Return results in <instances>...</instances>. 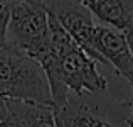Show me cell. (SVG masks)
Returning a JSON list of instances; mask_svg holds the SVG:
<instances>
[{
    "instance_id": "cell-1",
    "label": "cell",
    "mask_w": 133,
    "mask_h": 127,
    "mask_svg": "<svg viewBox=\"0 0 133 127\" xmlns=\"http://www.w3.org/2000/svg\"><path fill=\"white\" fill-rule=\"evenodd\" d=\"M34 61L44 73L54 108L68 102L69 91L91 95L108 88L106 78L96 68V61L69 37L52 15H49L47 41Z\"/></svg>"
},
{
    "instance_id": "cell-2",
    "label": "cell",
    "mask_w": 133,
    "mask_h": 127,
    "mask_svg": "<svg viewBox=\"0 0 133 127\" xmlns=\"http://www.w3.org/2000/svg\"><path fill=\"white\" fill-rule=\"evenodd\" d=\"M0 97L52 105L39 65L9 48L0 49Z\"/></svg>"
},
{
    "instance_id": "cell-3",
    "label": "cell",
    "mask_w": 133,
    "mask_h": 127,
    "mask_svg": "<svg viewBox=\"0 0 133 127\" xmlns=\"http://www.w3.org/2000/svg\"><path fill=\"white\" fill-rule=\"evenodd\" d=\"M49 34V14L42 0H14L7 27L9 49L30 59L42 51Z\"/></svg>"
},
{
    "instance_id": "cell-4",
    "label": "cell",
    "mask_w": 133,
    "mask_h": 127,
    "mask_svg": "<svg viewBox=\"0 0 133 127\" xmlns=\"http://www.w3.org/2000/svg\"><path fill=\"white\" fill-rule=\"evenodd\" d=\"M91 48H93L94 61H99L113 68L116 75L125 78L133 88V58L127 37L121 31L98 24L93 34Z\"/></svg>"
},
{
    "instance_id": "cell-5",
    "label": "cell",
    "mask_w": 133,
    "mask_h": 127,
    "mask_svg": "<svg viewBox=\"0 0 133 127\" xmlns=\"http://www.w3.org/2000/svg\"><path fill=\"white\" fill-rule=\"evenodd\" d=\"M54 112L57 127H128L125 120L111 119L88 95H69L68 102Z\"/></svg>"
},
{
    "instance_id": "cell-6",
    "label": "cell",
    "mask_w": 133,
    "mask_h": 127,
    "mask_svg": "<svg viewBox=\"0 0 133 127\" xmlns=\"http://www.w3.org/2000/svg\"><path fill=\"white\" fill-rule=\"evenodd\" d=\"M0 122L14 127H57L52 105L0 97Z\"/></svg>"
},
{
    "instance_id": "cell-7",
    "label": "cell",
    "mask_w": 133,
    "mask_h": 127,
    "mask_svg": "<svg viewBox=\"0 0 133 127\" xmlns=\"http://www.w3.org/2000/svg\"><path fill=\"white\" fill-rule=\"evenodd\" d=\"M89 14H94L103 26L125 32L133 29V0H76Z\"/></svg>"
},
{
    "instance_id": "cell-8",
    "label": "cell",
    "mask_w": 133,
    "mask_h": 127,
    "mask_svg": "<svg viewBox=\"0 0 133 127\" xmlns=\"http://www.w3.org/2000/svg\"><path fill=\"white\" fill-rule=\"evenodd\" d=\"M12 2L14 0H0V49L9 48V44H7V27H9Z\"/></svg>"
},
{
    "instance_id": "cell-9",
    "label": "cell",
    "mask_w": 133,
    "mask_h": 127,
    "mask_svg": "<svg viewBox=\"0 0 133 127\" xmlns=\"http://www.w3.org/2000/svg\"><path fill=\"white\" fill-rule=\"evenodd\" d=\"M125 37H127V42H128V48H130V53H131V58H133V29H127L125 31Z\"/></svg>"
},
{
    "instance_id": "cell-10",
    "label": "cell",
    "mask_w": 133,
    "mask_h": 127,
    "mask_svg": "<svg viewBox=\"0 0 133 127\" xmlns=\"http://www.w3.org/2000/svg\"><path fill=\"white\" fill-rule=\"evenodd\" d=\"M128 110H130V114H128V117H130V120L133 122V98H131V102H130V105H128Z\"/></svg>"
},
{
    "instance_id": "cell-11",
    "label": "cell",
    "mask_w": 133,
    "mask_h": 127,
    "mask_svg": "<svg viewBox=\"0 0 133 127\" xmlns=\"http://www.w3.org/2000/svg\"><path fill=\"white\" fill-rule=\"evenodd\" d=\"M125 122H127V125H128V127H133V122L130 120V119H128V115H127V119H125Z\"/></svg>"
},
{
    "instance_id": "cell-12",
    "label": "cell",
    "mask_w": 133,
    "mask_h": 127,
    "mask_svg": "<svg viewBox=\"0 0 133 127\" xmlns=\"http://www.w3.org/2000/svg\"><path fill=\"white\" fill-rule=\"evenodd\" d=\"M0 124H2V127H14L12 124H9V122H0Z\"/></svg>"
},
{
    "instance_id": "cell-13",
    "label": "cell",
    "mask_w": 133,
    "mask_h": 127,
    "mask_svg": "<svg viewBox=\"0 0 133 127\" xmlns=\"http://www.w3.org/2000/svg\"><path fill=\"white\" fill-rule=\"evenodd\" d=\"M0 127H2V124H0Z\"/></svg>"
},
{
    "instance_id": "cell-14",
    "label": "cell",
    "mask_w": 133,
    "mask_h": 127,
    "mask_svg": "<svg viewBox=\"0 0 133 127\" xmlns=\"http://www.w3.org/2000/svg\"><path fill=\"white\" fill-rule=\"evenodd\" d=\"M128 119H130V117H128Z\"/></svg>"
}]
</instances>
